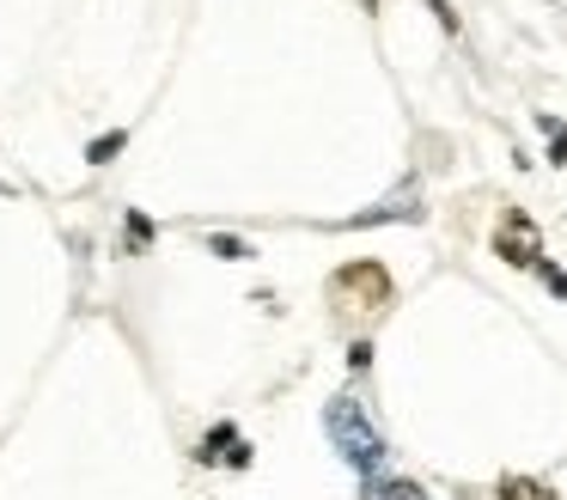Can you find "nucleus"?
I'll return each instance as SVG.
<instances>
[{
	"mask_svg": "<svg viewBox=\"0 0 567 500\" xmlns=\"http://www.w3.org/2000/svg\"><path fill=\"white\" fill-rule=\"evenodd\" d=\"M323 433L336 439V451H342L367 482L384 470V458H391V446H384V433L372 427V415H367V402H360V397H336L330 409H323Z\"/></svg>",
	"mask_w": 567,
	"mask_h": 500,
	"instance_id": "f257e3e1",
	"label": "nucleus"
},
{
	"mask_svg": "<svg viewBox=\"0 0 567 500\" xmlns=\"http://www.w3.org/2000/svg\"><path fill=\"white\" fill-rule=\"evenodd\" d=\"M330 299L348 305V312H384L391 305V275L379 263H348L342 275L330 280Z\"/></svg>",
	"mask_w": 567,
	"mask_h": 500,
	"instance_id": "f03ea898",
	"label": "nucleus"
},
{
	"mask_svg": "<svg viewBox=\"0 0 567 500\" xmlns=\"http://www.w3.org/2000/svg\"><path fill=\"white\" fill-rule=\"evenodd\" d=\"M494 251L506 256L513 268H537L543 263V238H537V226H530V214H506L501 220V232H494Z\"/></svg>",
	"mask_w": 567,
	"mask_h": 500,
	"instance_id": "7ed1b4c3",
	"label": "nucleus"
},
{
	"mask_svg": "<svg viewBox=\"0 0 567 500\" xmlns=\"http://www.w3.org/2000/svg\"><path fill=\"white\" fill-rule=\"evenodd\" d=\"M196 463H226V470H250V446L233 421H214L208 439L196 446Z\"/></svg>",
	"mask_w": 567,
	"mask_h": 500,
	"instance_id": "20e7f679",
	"label": "nucleus"
},
{
	"mask_svg": "<svg viewBox=\"0 0 567 500\" xmlns=\"http://www.w3.org/2000/svg\"><path fill=\"white\" fill-rule=\"evenodd\" d=\"M415 202H421V195H415V183H403V190H396L391 202H379V207H372V214H360L354 226H372V220H415V214H421Z\"/></svg>",
	"mask_w": 567,
	"mask_h": 500,
	"instance_id": "39448f33",
	"label": "nucleus"
},
{
	"mask_svg": "<svg viewBox=\"0 0 567 500\" xmlns=\"http://www.w3.org/2000/svg\"><path fill=\"white\" fill-rule=\"evenodd\" d=\"M501 500H555V488L549 482H530V476H506Z\"/></svg>",
	"mask_w": 567,
	"mask_h": 500,
	"instance_id": "423d86ee",
	"label": "nucleus"
},
{
	"mask_svg": "<svg viewBox=\"0 0 567 500\" xmlns=\"http://www.w3.org/2000/svg\"><path fill=\"white\" fill-rule=\"evenodd\" d=\"M367 500H421L415 482H384V476H372L367 482Z\"/></svg>",
	"mask_w": 567,
	"mask_h": 500,
	"instance_id": "0eeeda50",
	"label": "nucleus"
},
{
	"mask_svg": "<svg viewBox=\"0 0 567 500\" xmlns=\"http://www.w3.org/2000/svg\"><path fill=\"white\" fill-rule=\"evenodd\" d=\"M123 146H128V134H123V129H111V134H99V141L86 146V159H92V165H111V159L123 153Z\"/></svg>",
	"mask_w": 567,
	"mask_h": 500,
	"instance_id": "6e6552de",
	"label": "nucleus"
},
{
	"mask_svg": "<svg viewBox=\"0 0 567 500\" xmlns=\"http://www.w3.org/2000/svg\"><path fill=\"white\" fill-rule=\"evenodd\" d=\"M123 238H128V251H147V244H153V220L147 214H128Z\"/></svg>",
	"mask_w": 567,
	"mask_h": 500,
	"instance_id": "1a4fd4ad",
	"label": "nucleus"
},
{
	"mask_svg": "<svg viewBox=\"0 0 567 500\" xmlns=\"http://www.w3.org/2000/svg\"><path fill=\"white\" fill-rule=\"evenodd\" d=\"M214 256H226V263H245L250 244H245V238H226V232H214Z\"/></svg>",
	"mask_w": 567,
	"mask_h": 500,
	"instance_id": "9d476101",
	"label": "nucleus"
},
{
	"mask_svg": "<svg viewBox=\"0 0 567 500\" xmlns=\"http://www.w3.org/2000/svg\"><path fill=\"white\" fill-rule=\"evenodd\" d=\"M427 7H433V12H440V24H445V31H457V12H452V7H445V0H427Z\"/></svg>",
	"mask_w": 567,
	"mask_h": 500,
	"instance_id": "9b49d317",
	"label": "nucleus"
},
{
	"mask_svg": "<svg viewBox=\"0 0 567 500\" xmlns=\"http://www.w3.org/2000/svg\"><path fill=\"white\" fill-rule=\"evenodd\" d=\"M555 159H567V129H561V134H555Z\"/></svg>",
	"mask_w": 567,
	"mask_h": 500,
	"instance_id": "f8f14e48",
	"label": "nucleus"
},
{
	"mask_svg": "<svg viewBox=\"0 0 567 500\" xmlns=\"http://www.w3.org/2000/svg\"><path fill=\"white\" fill-rule=\"evenodd\" d=\"M367 7H379V0H367Z\"/></svg>",
	"mask_w": 567,
	"mask_h": 500,
	"instance_id": "ddd939ff",
	"label": "nucleus"
}]
</instances>
